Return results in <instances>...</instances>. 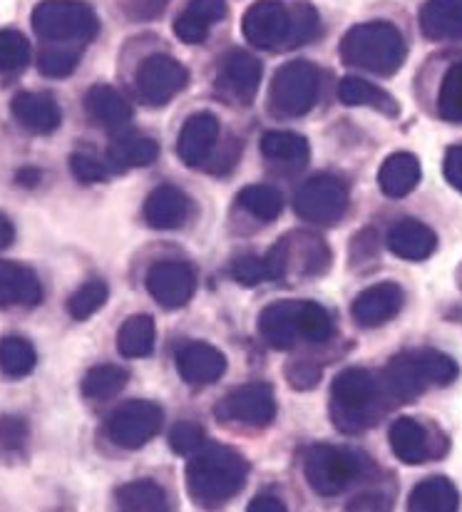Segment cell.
<instances>
[{"instance_id": "cell-1", "label": "cell", "mask_w": 462, "mask_h": 512, "mask_svg": "<svg viewBox=\"0 0 462 512\" xmlns=\"http://www.w3.org/2000/svg\"><path fill=\"white\" fill-rule=\"evenodd\" d=\"M241 33L254 48L284 53L316 38L318 15L311 5L291 8L281 0H259L244 13Z\"/></svg>"}, {"instance_id": "cell-2", "label": "cell", "mask_w": 462, "mask_h": 512, "mask_svg": "<svg viewBox=\"0 0 462 512\" xmlns=\"http://www.w3.org/2000/svg\"><path fill=\"white\" fill-rule=\"evenodd\" d=\"M393 408L383 378L366 368H346L331 383V421L341 433L358 435L373 428Z\"/></svg>"}, {"instance_id": "cell-3", "label": "cell", "mask_w": 462, "mask_h": 512, "mask_svg": "<svg viewBox=\"0 0 462 512\" xmlns=\"http://www.w3.org/2000/svg\"><path fill=\"white\" fill-rule=\"evenodd\" d=\"M249 475V463L234 448L219 443H204L187 463L189 498L202 508H217L241 493Z\"/></svg>"}, {"instance_id": "cell-4", "label": "cell", "mask_w": 462, "mask_h": 512, "mask_svg": "<svg viewBox=\"0 0 462 512\" xmlns=\"http://www.w3.org/2000/svg\"><path fill=\"white\" fill-rule=\"evenodd\" d=\"M261 339L274 351H291L299 343H326L336 334L331 314L313 301H276L259 314Z\"/></svg>"}, {"instance_id": "cell-5", "label": "cell", "mask_w": 462, "mask_h": 512, "mask_svg": "<svg viewBox=\"0 0 462 512\" xmlns=\"http://www.w3.org/2000/svg\"><path fill=\"white\" fill-rule=\"evenodd\" d=\"M405 40L395 25L385 20L353 25L341 40V60L351 68L390 78L405 63Z\"/></svg>"}, {"instance_id": "cell-6", "label": "cell", "mask_w": 462, "mask_h": 512, "mask_svg": "<svg viewBox=\"0 0 462 512\" xmlns=\"http://www.w3.org/2000/svg\"><path fill=\"white\" fill-rule=\"evenodd\" d=\"M393 406L418 398L428 386H448L458 378V363L433 348L405 351L395 356L381 373Z\"/></svg>"}, {"instance_id": "cell-7", "label": "cell", "mask_w": 462, "mask_h": 512, "mask_svg": "<svg viewBox=\"0 0 462 512\" xmlns=\"http://www.w3.org/2000/svg\"><path fill=\"white\" fill-rule=\"evenodd\" d=\"M373 470V463L361 453L338 445L316 443L304 453V478L313 493L323 498H336L346 493L353 483L363 480Z\"/></svg>"}, {"instance_id": "cell-8", "label": "cell", "mask_w": 462, "mask_h": 512, "mask_svg": "<svg viewBox=\"0 0 462 512\" xmlns=\"http://www.w3.org/2000/svg\"><path fill=\"white\" fill-rule=\"evenodd\" d=\"M33 30L48 45L85 48L100 30L95 10L82 0H43L33 10Z\"/></svg>"}, {"instance_id": "cell-9", "label": "cell", "mask_w": 462, "mask_h": 512, "mask_svg": "<svg viewBox=\"0 0 462 512\" xmlns=\"http://www.w3.org/2000/svg\"><path fill=\"white\" fill-rule=\"evenodd\" d=\"M264 259L269 281L286 279L291 269H296L299 276H321L331 266V249L318 234L291 232L281 237Z\"/></svg>"}, {"instance_id": "cell-10", "label": "cell", "mask_w": 462, "mask_h": 512, "mask_svg": "<svg viewBox=\"0 0 462 512\" xmlns=\"http://www.w3.org/2000/svg\"><path fill=\"white\" fill-rule=\"evenodd\" d=\"M321 90V70L308 60H294L276 70L269 105L276 117H304L313 110Z\"/></svg>"}, {"instance_id": "cell-11", "label": "cell", "mask_w": 462, "mask_h": 512, "mask_svg": "<svg viewBox=\"0 0 462 512\" xmlns=\"http://www.w3.org/2000/svg\"><path fill=\"white\" fill-rule=\"evenodd\" d=\"M348 184L336 174H316L301 184L294 197V209L301 219L318 227H333L348 212Z\"/></svg>"}, {"instance_id": "cell-12", "label": "cell", "mask_w": 462, "mask_h": 512, "mask_svg": "<svg viewBox=\"0 0 462 512\" xmlns=\"http://www.w3.org/2000/svg\"><path fill=\"white\" fill-rule=\"evenodd\" d=\"M164 413L152 401H127L107 418V438L125 450H140L162 430Z\"/></svg>"}, {"instance_id": "cell-13", "label": "cell", "mask_w": 462, "mask_h": 512, "mask_svg": "<svg viewBox=\"0 0 462 512\" xmlns=\"http://www.w3.org/2000/svg\"><path fill=\"white\" fill-rule=\"evenodd\" d=\"M222 423H241L249 428H264L276 418L274 388L264 381L246 383L227 393L214 408Z\"/></svg>"}, {"instance_id": "cell-14", "label": "cell", "mask_w": 462, "mask_h": 512, "mask_svg": "<svg viewBox=\"0 0 462 512\" xmlns=\"http://www.w3.org/2000/svg\"><path fill=\"white\" fill-rule=\"evenodd\" d=\"M189 85V70L172 55H150L140 65L135 78L137 95L145 105L162 107L179 95Z\"/></svg>"}, {"instance_id": "cell-15", "label": "cell", "mask_w": 462, "mask_h": 512, "mask_svg": "<svg viewBox=\"0 0 462 512\" xmlns=\"http://www.w3.org/2000/svg\"><path fill=\"white\" fill-rule=\"evenodd\" d=\"M261 75H264L261 60H256L246 50H231L217 70L219 95L234 105L249 107L259 95Z\"/></svg>"}, {"instance_id": "cell-16", "label": "cell", "mask_w": 462, "mask_h": 512, "mask_svg": "<svg viewBox=\"0 0 462 512\" xmlns=\"http://www.w3.org/2000/svg\"><path fill=\"white\" fill-rule=\"evenodd\" d=\"M147 291L162 309H182L197 291V274L187 261H157L147 271Z\"/></svg>"}, {"instance_id": "cell-17", "label": "cell", "mask_w": 462, "mask_h": 512, "mask_svg": "<svg viewBox=\"0 0 462 512\" xmlns=\"http://www.w3.org/2000/svg\"><path fill=\"white\" fill-rule=\"evenodd\" d=\"M222 135V122L212 112H197L182 125L177 137V155L187 167H209Z\"/></svg>"}, {"instance_id": "cell-18", "label": "cell", "mask_w": 462, "mask_h": 512, "mask_svg": "<svg viewBox=\"0 0 462 512\" xmlns=\"http://www.w3.org/2000/svg\"><path fill=\"white\" fill-rule=\"evenodd\" d=\"M405 304V294L395 281H383V284L368 286L366 291L356 296L351 306V316L363 329H378L388 324L400 314Z\"/></svg>"}, {"instance_id": "cell-19", "label": "cell", "mask_w": 462, "mask_h": 512, "mask_svg": "<svg viewBox=\"0 0 462 512\" xmlns=\"http://www.w3.org/2000/svg\"><path fill=\"white\" fill-rule=\"evenodd\" d=\"M174 363L182 381L189 386H212L227 373V356L204 341L184 343Z\"/></svg>"}, {"instance_id": "cell-20", "label": "cell", "mask_w": 462, "mask_h": 512, "mask_svg": "<svg viewBox=\"0 0 462 512\" xmlns=\"http://www.w3.org/2000/svg\"><path fill=\"white\" fill-rule=\"evenodd\" d=\"M15 122L33 135H50L63 122V112L48 92H18L10 102Z\"/></svg>"}, {"instance_id": "cell-21", "label": "cell", "mask_w": 462, "mask_h": 512, "mask_svg": "<svg viewBox=\"0 0 462 512\" xmlns=\"http://www.w3.org/2000/svg\"><path fill=\"white\" fill-rule=\"evenodd\" d=\"M43 301V284L30 266L0 261V309H33Z\"/></svg>"}, {"instance_id": "cell-22", "label": "cell", "mask_w": 462, "mask_h": 512, "mask_svg": "<svg viewBox=\"0 0 462 512\" xmlns=\"http://www.w3.org/2000/svg\"><path fill=\"white\" fill-rule=\"evenodd\" d=\"M142 214L152 229H179L192 214V199L174 184H159L145 199Z\"/></svg>"}, {"instance_id": "cell-23", "label": "cell", "mask_w": 462, "mask_h": 512, "mask_svg": "<svg viewBox=\"0 0 462 512\" xmlns=\"http://www.w3.org/2000/svg\"><path fill=\"white\" fill-rule=\"evenodd\" d=\"M259 147L264 160L269 162L274 170L284 174L301 172L306 167L308 157H311L306 137L296 135V132H284V130L264 132V135H261Z\"/></svg>"}, {"instance_id": "cell-24", "label": "cell", "mask_w": 462, "mask_h": 512, "mask_svg": "<svg viewBox=\"0 0 462 512\" xmlns=\"http://www.w3.org/2000/svg\"><path fill=\"white\" fill-rule=\"evenodd\" d=\"M227 15V0H189L174 20V33L182 43L197 45L207 40L214 23Z\"/></svg>"}, {"instance_id": "cell-25", "label": "cell", "mask_w": 462, "mask_h": 512, "mask_svg": "<svg viewBox=\"0 0 462 512\" xmlns=\"http://www.w3.org/2000/svg\"><path fill=\"white\" fill-rule=\"evenodd\" d=\"M390 448L405 465H423L435 455L430 430L415 418H400L390 426Z\"/></svg>"}, {"instance_id": "cell-26", "label": "cell", "mask_w": 462, "mask_h": 512, "mask_svg": "<svg viewBox=\"0 0 462 512\" xmlns=\"http://www.w3.org/2000/svg\"><path fill=\"white\" fill-rule=\"evenodd\" d=\"M438 247V237L428 224L418 219H400L388 232V249L400 259L423 261Z\"/></svg>"}, {"instance_id": "cell-27", "label": "cell", "mask_w": 462, "mask_h": 512, "mask_svg": "<svg viewBox=\"0 0 462 512\" xmlns=\"http://www.w3.org/2000/svg\"><path fill=\"white\" fill-rule=\"evenodd\" d=\"M85 110L105 130H122L132 120V107L112 85H95L85 95Z\"/></svg>"}, {"instance_id": "cell-28", "label": "cell", "mask_w": 462, "mask_h": 512, "mask_svg": "<svg viewBox=\"0 0 462 512\" xmlns=\"http://www.w3.org/2000/svg\"><path fill=\"white\" fill-rule=\"evenodd\" d=\"M420 30L430 40H460L462 0H428L420 10Z\"/></svg>"}, {"instance_id": "cell-29", "label": "cell", "mask_w": 462, "mask_h": 512, "mask_svg": "<svg viewBox=\"0 0 462 512\" xmlns=\"http://www.w3.org/2000/svg\"><path fill=\"white\" fill-rule=\"evenodd\" d=\"M420 182V162L410 152H395L385 157V162L378 170V184L385 197L400 199L413 192Z\"/></svg>"}, {"instance_id": "cell-30", "label": "cell", "mask_w": 462, "mask_h": 512, "mask_svg": "<svg viewBox=\"0 0 462 512\" xmlns=\"http://www.w3.org/2000/svg\"><path fill=\"white\" fill-rule=\"evenodd\" d=\"M157 157L159 145L152 137L122 135L107 150V165L112 172H127L135 167H150L152 162H157Z\"/></svg>"}, {"instance_id": "cell-31", "label": "cell", "mask_w": 462, "mask_h": 512, "mask_svg": "<svg viewBox=\"0 0 462 512\" xmlns=\"http://www.w3.org/2000/svg\"><path fill=\"white\" fill-rule=\"evenodd\" d=\"M408 508L413 512H455L460 508V493L448 478H428L415 485Z\"/></svg>"}, {"instance_id": "cell-32", "label": "cell", "mask_w": 462, "mask_h": 512, "mask_svg": "<svg viewBox=\"0 0 462 512\" xmlns=\"http://www.w3.org/2000/svg\"><path fill=\"white\" fill-rule=\"evenodd\" d=\"M338 97H341L343 105L373 107V110L383 112L388 117H395L400 112V105L395 97H390L381 87L366 83L361 78H343L341 85H338Z\"/></svg>"}, {"instance_id": "cell-33", "label": "cell", "mask_w": 462, "mask_h": 512, "mask_svg": "<svg viewBox=\"0 0 462 512\" xmlns=\"http://www.w3.org/2000/svg\"><path fill=\"white\" fill-rule=\"evenodd\" d=\"M154 321L147 314H135L117 331V348L125 358H147L154 351Z\"/></svg>"}, {"instance_id": "cell-34", "label": "cell", "mask_w": 462, "mask_h": 512, "mask_svg": "<svg viewBox=\"0 0 462 512\" xmlns=\"http://www.w3.org/2000/svg\"><path fill=\"white\" fill-rule=\"evenodd\" d=\"M115 503L130 512H162L167 510V495L154 480H135L115 490Z\"/></svg>"}, {"instance_id": "cell-35", "label": "cell", "mask_w": 462, "mask_h": 512, "mask_svg": "<svg viewBox=\"0 0 462 512\" xmlns=\"http://www.w3.org/2000/svg\"><path fill=\"white\" fill-rule=\"evenodd\" d=\"M130 373L115 363H102V366L90 368L82 378V396L90 401H110L117 393L125 391Z\"/></svg>"}, {"instance_id": "cell-36", "label": "cell", "mask_w": 462, "mask_h": 512, "mask_svg": "<svg viewBox=\"0 0 462 512\" xmlns=\"http://www.w3.org/2000/svg\"><path fill=\"white\" fill-rule=\"evenodd\" d=\"M236 204L259 222H274L284 212V194L269 184H251V187L241 189Z\"/></svg>"}, {"instance_id": "cell-37", "label": "cell", "mask_w": 462, "mask_h": 512, "mask_svg": "<svg viewBox=\"0 0 462 512\" xmlns=\"http://www.w3.org/2000/svg\"><path fill=\"white\" fill-rule=\"evenodd\" d=\"M38 366V353L33 343L23 336H5L0 341V371L8 378H25Z\"/></svg>"}, {"instance_id": "cell-38", "label": "cell", "mask_w": 462, "mask_h": 512, "mask_svg": "<svg viewBox=\"0 0 462 512\" xmlns=\"http://www.w3.org/2000/svg\"><path fill=\"white\" fill-rule=\"evenodd\" d=\"M82 48L80 45H45L40 50L38 68L45 78H68L75 73V68L80 65Z\"/></svg>"}, {"instance_id": "cell-39", "label": "cell", "mask_w": 462, "mask_h": 512, "mask_svg": "<svg viewBox=\"0 0 462 512\" xmlns=\"http://www.w3.org/2000/svg\"><path fill=\"white\" fill-rule=\"evenodd\" d=\"M30 63V43L18 30H0V73L18 75Z\"/></svg>"}, {"instance_id": "cell-40", "label": "cell", "mask_w": 462, "mask_h": 512, "mask_svg": "<svg viewBox=\"0 0 462 512\" xmlns=\"http://www.w3.org/2000/svg\"><path fill=\"white\" fill-rule=\"evenodd\" d=\"M107 296H110V289H107L105 281H87L68 299V314L75 321H87L107 304Z\"/></svg>"}, {"instance_id": "cell-41", "label": "cell", "mask_w": 462, "mask_h": 512, "mask_svg": "<svg viewBox=\"0 0 462 512\" xmlns=\"http://www.w3.org/2000/svg\"><path fill=\"white\" fill-rule=\"evenodd\" d=\"M438 112L443 120L455 122V125L462 122V60L450 65L445 73L438 92Z\"/></svg>"}, {"instance_id": "cell-42", "label": "cell", "mask_w": 462, "mask_h": 512, "mask_svg": "<svg viewBox=\"0 0 462 512\" xmlns=\"http://www.w3.org/2000/svg\"><path fill=\"white\" fill-rule=\"evenodd\" d=\"M204 445V430L199 423L182 421L174 423L172 430H169V448L177 455H192L197 453Z\"/></svg>"}, {"instance_id": "cell-43", "label": "cell", "mask_w": 462, "mask_h": 512, "mask_svg": "<svg viewBox=\"0 0 462 512\" xmlns=\"http://www.w3.org/2000/svg\"><path fill=\"white\" fill-rule=\"evenodd\" d=\"M70 172H73L77 182L82 184L105 182V179L112 174L107 160L102 162L97 160L95 155H87V152H75V155L70 157Z\"/></svg>"}, {"instance_id": "cell-44", "label": "cell", "mask_w": 462, "mask_h": 512, "mask_svg": "<svg viewBox=\"0 0 462 512\" xmlns=\"http://www.w3.org/2000/svg\"><path fill=\"white\" fill-rule=\"evenodd\" d=\"M231 276L239 281L241 286H256L261 281L269 279V269H266V259H259V256H239L231 264Z\"/></svg>"}, {"instance_id": "cell-45", "label": "cell", "mask_w": 462, "mask_h": 512, "mask_svg": "<svg viewBox=\"0 0 462 512\" xmlns=\"http://www.w3.org/2000/svg\"><path fill=\"white\" fill-rule=\"evenodd\" d=\"M284 373L286 381L296 391H311V388H316L321 383V368L311 361H294Z\"/></svg>"}, {"instance_id": "cell-46", "label": "cell", "mask_w": 462, "mask_h": 512, "mask_svg": "<svg viewBox=\"0 0 462 512\" xmlns=\"http://www.w3.org/2000/svg\"><path fill=\"white\" fill-rule=\"evenodd\" d=\"M28 438V428L20 418H0V443L5 448H20Z\"/></svg>"}, {"instance_id": "cell-47", "label": "cell", "mask_w": 462, "mask_h": 512, "mask_svg": "<svg viewBox=\"0 0 462 512\" xmlns=\"http://www.w3.org/2000/svg\"><path fill=\"white\" fill-rule=\"evenodd\" d=\"M443 172H445V179H448V182L462 194V145L450 147V150L445 152Z\"/></svg>"}, {"instance_id": "cell-48", "label": "cell", "mask_w": 462, "mask_h": 512, "mask_svg": "<svg viewBox=\"0 0 462 512\" xmlns=\"http://www.w3.org/2000/svg\"><path fill=\"white\" fill-rule=\"evenodd\" d=\"M249 512H286V503L274 495H259L249 503Z\"/></svg>"}, {"instance_id": "cell-49", "label": "cell", "mask_w": 462, "mask_h": 512, "mask_svg": "<svg viewBox=\"0 0 462 512\" xmlns=\"http://www.w3.org/2000/svg\"><path fill=\"white\" fill-rule=\"evenodd\" d=\"M15 239V227L5 214H0V249H8Z\"/></svg>"}, {"instance_id": "cell-50", "label": "cell", "mask_w": 462, "mask_h": 512, "mask_svg": "<svg viewBox=\"0 0 462 512\" xmlns=\"http://www.w3.org/2000/svg\"><path fill=\"white\" fill-rule=\"evenodd\" d=\"M38 179H40V172H35V170H23L18 174V182H23L25 187H33Z\"/></svg>"}]
</instances>
